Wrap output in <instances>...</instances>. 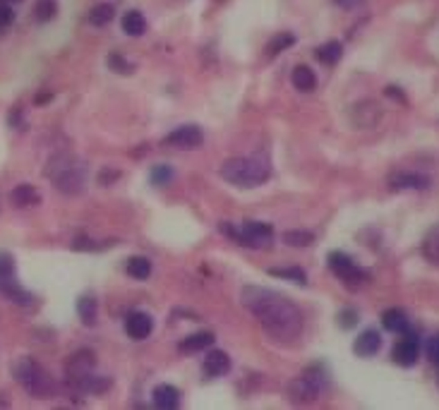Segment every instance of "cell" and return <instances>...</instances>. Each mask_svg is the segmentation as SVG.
Listing matches in <instances>:
<instances>
[{
	"instance_id": "obj_23",
	"label": "cell",
	"mask_w": 439,
	"mask_h": 410,
	"mask_svg": "<svg viewBox=\"0 0 439 410\" xmlns=\"http://www.w3.org/2000/svg\"><path fill=\"white\" fill-rule=\"evenodd\" d=\"M0 290H3V295L5 298H10L12 303H19V305H29L31 300V295L27 293V290H22L17 285V281H15L12 276H8V278H0Z\"/></svg>"
},
{
	"instance_id": "obj_26",
	"label": "cell",
	"mask_w": 439,
	"mask_h": 410,
	"mask_svg": "<svg viewBox=\"0 0 439 410\" xmlns=\"http://www.w3.org/2000/svg\"><path fill=\"white\" fill-rule=\"evenodd\" d=\"M125 271L130 274L132 278H137V281H144V278L151 276V262L146 257H130L128 262H125Z\"/></svg>"
},
{
	"instance_id": "obj_21",
	"label": "cell",
	"mask_w": 439,
	"mask_h": 410,
	"mask_svg": "<svg viewBox=\"0 0 439 410\" xmlns=\"http://www.w3.org/2000/svg\"><path fill=\"white\" fill-rule=\"evenodd\" d=\"M343 55V46L338 41H327V44L317 46L315 48V58L320 60L322 65H336Z\"/></svg>"
},
{
	"instance_id": "obj_7",
	"label": "cell",
	"mask_w": 439,
	"mask_h": 410,
	"mask_svg": "<svg viewBox=\"0 0 439 410\" xmlns=\"http://www.w3.org/2000/svg\"><path fill=\"white\" fill-rule=\"evenodd\" d=\"M327 262H329V269H332L334 276L341 278L348 288H358V285H363L368 281V271H363L346 252H332L327 257Z\"/></svg>"
},
{
	"instance_id": "obj_1",
	"label": "cell",
	"mask_w": 439,
	"mask_h": 410,
	"mask_svg": "<svg viewBox=\"0 0 439 410\" xmlns=\"http://www.w3.org/2000/svg\"><path fill=\"white\" fill-rule=\"evenodd\" d=\"M240 300L276 341H293L302 334V314L286 295L271 288L248 285L240 293Z\"/></svg>"
},
{
	"instance_id": "obj_5",
	"label": "cell",
	"mask_w": 439,
	"mask_h": 410,
	"mask_svg": "<svg viewBox=\"0 0 439 410\" xmlns=\"http://www.w3.org/2000/svg\"><path fill=\"white\" fill-rule=\"evenodd\" d=\"M15 377L22 384L24 391L34 398H49L51 393L55 391L53 379L49 377V372H46L39 362L29 360V357H24V360H19L17 365H15Z\"/></svg>"
},
{
	"instance_id": "obj_34",
	"label": "cell",
	"mask_w": 439,
	"mask_h": 410,
	"mask_svg": "<svg viewBox=\"0 0 439 410\" xmlns=\"http://www.w3.org/2000/svg\"><path fill=\"white\" fill-rule=\"evenodd\" d=\"M106 65L111 67V70H116L118 75H130L132 72V65L128 63V60H123L118 53H113V55H108V60H106Z\"/></svg>"
},
{
	"instance_id": "obj_20",
	"label": "cell",
	"mask_w": 439,
	"mask_h": 410,
	"mask_svg": "<svg viewBox=\"0 0 439 410\" xmlns=\"http://www.w3.org/2000/svg\"><path fill=\"white\" fill-rule=\"evenodd\" d=\"M10 202H12L15 206H19V209H24V206L39 204L41 195L36 192V188H31V185H17V188L10 192Z\"/></svg>"
},
{
	"instance_id": "obj_6",
	"label": "cell",
	"mask_w": 439,
	"mask_h": 410,
	"mask_svg": "<svg viewBox=\"0 0 439 410\" xmlns=\"http://www.w3.org/2000/svg\"><path fill=\"white\" fill-rule=\"evenodd\" d=\"M329 386V375L322 365H312L307 367L302 375H298L293 382L289 384V393L293 401L298 403H307L320 398Z\"/></svg>"
},
{
	"instance_id": "obj_2",
	"label": "cell",
	"mask_w": 439,
	"mask_h": 410,
	"mask_svg": "<svg viewBox=\"0 0 439 410\" xmlns=\"http://www.w3.org/2000/svg\"><path fill=\"white\" fill-rule=\"evenodd\" d=\"M44 175L53 180V185L62 195H80L87 185V163L75 154L62 152L49 161Z\"/></svg>"
},
{
	"instance_id": "obj_29",
	"label": "cell",
	"mask_w": 439,
	"mask_h": 410,
	"mask_svg": "<svg viewBox=\"0 0 439 410\" xmlns=\"http://www.w3.org/2000/svg\"><path fill=\"white\" fill-rule=\"evenodd\" d=\"M271 276L276 278H286V281H293V283H300L305 285L307 283V274L302 271L300 267H286V269H269Z\"/></svg>"
},
{
	"instance_id": "obj_32",
	"label": "cell",
	"mask_w": 439,
	"mask_h": 410,
	"mask_svg": "<svg viewBox=\"0 0 439 410\" xmlns=\"http://www.w3.org/2000/svg\"><path fill=\"white\" fill-rule=\"evenodd\" d=\"M293 44H295V36H293V34H279V36H274V39L269 41V46H266V53H269V58H271V55H276V53H281V51L291 48Z\"/></svg>"
},
{
	"instance_id": "obj_15",
	"label": "cell",
	"mask_w": 439,
	"mask_h": 410,
	"mask_svg": "<svg viewBox=\"0 0 439 410\" xmlns=\"http://www.w3.org/2000/svg\"><path fill=\"white\" fill-rule=\"evenodd\" d=\"M72 386H75L77 391H82V393H103L108 386H111V379L98 377V375H92V372H87V375L72 379Z\"/></svg>"
},
{
	"instance_id": "obj_36",
	"label": "cell",
	"mask_w": 439,
	"mask_h": 410,
	"mask_svg": "<svg viewBox=\"0 0 439 410\" xmlns=\"http://www.w3.org/2000/svg\"><path fill=\"white\" fill-rule=\"evenodd\" d=\"M15 22V12H12V5L8 3H0V29L10 27Z\"/></svg>"
},
{
	"instance_id": "obj_17",
	"label": "cell",
	"mask_w": 439,
	"mask_h": 410,
	"mask_svg": "<svg viewBox=\"0 0 439 410\" xmlns=\"http://www.w3.org/2000/svg\"><path fill=\"white\" fill-rule=\"evenodd\" d=\"M381 326H384L386 331H391V334H404V331L411 329V321H408V317H406L404 310L391 308L381 314Z\"/></svg>"
},
{
	"instance_id": "obj_35",
	"label": "cell",
	"mask_w": 439,
	"mask_h": 410,
	"mask_svg": "<svg viewBox=\"0 0 439 410\" xmlns=\"http://www.w3.org/2000/svg\"><path fill=\"white\" fill-rule=\"evenodd\" d=\"M15 274V259L8 252H0V278H8Z\"/></svg>"
},
{
	"instance_id": "obj_22",
	"label": "cell",
	"mask_w": 439,
	"mask_h": 410,
	"mask_svg": "<svg viewBox=\"0 0 439 410\" xmlns=\"http://www.w3.org/2000/svg\"><path fill=\"white\" fill-rule=\"evenodd\" d=\"M113 15H116V8H113L111 3H98L87 12V22L92 24V27H106L113 19Z\"/></svg>"
},
{
	"instance_id": "obj_9",
	"label": "cell",
	"mask_w": 439,
	"mask_h": 410,
	"mask_svg": "<svg viewBox=\"0 0 439 410\" xmlns=\"http://www.w3.org/2000/svg\"><path fill=\"white\" fill-rule=\"evenodd\" d=\"M202 142H205V134H202V130L197 125L175 127L173 132L164 139V144H169V147L173 149H197Z\"/></svg>"
},
{
	"instance_id": "obj_30",
	"label": "cell",
	"mask_w": 439,
	"mask_h": 410,
	"mask_svg": "<svg viewBox=\"0 0 439 410\" xmlns=\"http://www.w3.org/2000/svg\"><path fill=\"white\" fill-rule=\"evenodd\" d=\"M284 242L291 247H310L315 242V235L310 231H286Z\"/></svg>"
},
{
	"instance_id": "obj_37",
	"label": "cell",
	"mask_w": 439,
	"mask_h": 410,
	"mask_svg": "<svg viewBox=\"0 0 439 410\" xmlns=\"http://www.w3.org/2000/svg\"><path fill=\"white\" fill-rule=\"evenodd\" d=\"M338 324H341L343 329H353V326L358 324V312H353V310H343V312L338 314Z\"/></svg>"
},
{
	"instance_id": "obj_33",
	"label": "cell",
	"mask_w": 439,
	"mask_h": 410,
	"mask_svg": "<svg viewBox=\"0 0 439 410\" xmlns=\"http://www.w3.org/2000/svg\"><path fill=\"white\" fill-rule=\"evenodd\" d=\"M171 180H173V168L171 166H156L154 170H151V183L154 185H169Z\"/></svg>"
},
{
	"instance_id": "obj_38",
	"label": "cell",
	"mask_w": 439,
	"mask_h": 410,
	"mask_svg": "<svg viewBox=\"0 0 439 410\" xmlns=\"http://www.w3.org/2000/svg\"><path fill=\"white\" fill-rule=\"evenodd\" d=\"M427 357H430L435 365H439V334L432 336L430 344H427Z\"/></svg>"
},
{
	"instance_id": "obj_39",
	"label": "cell",
	"mask_w": 439,
	"mask_h": 410,
	"mask_svg": "<svg viewBox=\"0 0 439 410\" xmlns=\"http://www.w3.org/2000/svg\"><path fill=\"white\" fill-rule=\"evenodd\" d=\"M334 3H336L338 8H343V10H355V8H360L365 0H334Z\"/></svg>"
},
{
	"instance_id": "obj_28",
	"label": "cell",
	"mask_w": 439,
	"mask_h": 410,
	"mask_svg": "<svg viewBox=\"0 0 439 410\" xmlns=\"http://www.w3.org/2000/svg\"><path fill=\"white\" fill-rule=\"evenodd\" d=\"M34 15L39 22H51L58 15V0H36Z\"/></svg>"
},
{
	"instance_id": "obj_10",
	"label": "cell",
	"mask_w": 439,
	"mask_h": 410,
	"mask_svg": "<svg viewBox=\"0 0 439 410\" xmlns=\"http://www.w3.org/2000/svg\"><path fill=\"white\" fill-rule=\"evenodd\" d=\"M391 190H427L430 188V178L422 173H413V170H399V173L389 175Z\"/></svg>"
},
{
	"instance_id": "obj_41",
	"label": "cell",
	"mask_w": 439,
	"mask_h": 410,
	"mask_svg": "<svg viewBox=\"0 0 439 410\" xmlns=\"http://www.w3.org/2000/svg\"><path fill=\"white\" fill-rule=\"evenodd\" d=\"M0 3H8V5H12V3H22V0H0Z\"/></svg>"
},
{
	"instance_id": "obj_3",
	"label": "cell",
	"mask_w": 439,
	"mask_h": 410,
	"mask_svg": "<svg viewBox=\"0 0 439 410\" xmlns=\"http://www.w3.org/2000/svg\"><path fill=\"white\" fill-rule=\"evenodd\" d=\"M271 166L262 157H245V159H228L221 166V178L238 188H257L269 180Z\"/></svg>"
},
{
	"instance_id": "obj_31",
	"label": "cell",
	"mask_w": 439,
	"mask_h": 410,
	"mask_svg": "<svg viewBox=\"0 0 439 410\" xmlns=\"http://www.w3.org/2000/svg\"><path fill=\"white\" fill-rule=\"evenodd\" d=\"M77 312H80L85 324H94V321H96V314H98L96 300L94 298H80V303H77Z\"/></svg>"
},
{
	"instance_id": "obj_24",
	"label": "cell",
	"mask_w": 439,
	"mask_h": 410,
	"mask_svg": "<svg viewBox=\"0 0 439 410\" xmlns=\"http://www.w3.org/2000/svg\"><path fill=\"white\" fill-rule=\"evenodd\" d=\"M123 32L128 36H142L146 32V19L139 10H130L123 15Z\"/></svg>"
},
{
	"instance_id": "obj_18",
	"label": "cell",
	"mask_w": 439,
	"mask_h": 410,
	"mask_svg": "<svg viewBox=\"0 0 439 410\" xmlns=\"http://www.w3.org/2000/svg\"><path fill=\"white\" fill-rule=\"evenodd\" d=\"M94 365H96V360H94L92 353H87V350L77 353V355L70 357V362H67V379L72 382V379L87 375V372H92Z\"/></svg>"
},
{
	"instance_id": "obj_40",
	"label": "cell",
	"mask_w": 439,
	"mask_h": 410,
	"mask_svg": "<svg viewBox=\"0 0 439 410\" xmlns=\"http://www.w3.org/2000/svg\"><path fill=\"white\" fill-rule=\"evenodd\" d=\"M116 178H118L116 170H111V173H108V170H101V175H98V183H101V185H108V183H113Z\"/></svg>"
},
{
	"instance_id": "obj_19",
	"label": "cell",
	"mask_w": 439,
	"mask_h": 410,
	"mask_svg": "<svg viewBox=\"0 0 439 410\" xmlns=\"http://www.w3.org/2000/svg\"><path fill=\"white\" fill-rule=\"evenodd\" d=\"M214 341H216V336H214L212 331H197V334L187 336L178 348H180V353H200L205 350V348H212Z\"/></svg>"
},
{
	"instance_id": "obj_11",
	"label": "cell",
	"mask_w": 439,
	"mask_h": 410,
	"mask_svg": "<svg viewBox=\"0 0 439 410\" xmlns=\"http://www.w3.org/2000/svg\"><path fill=\"white\" fill-rule=\"evenodd\" d=\"M125 331H128L130 339L135 341H142L146 339V336L154 331V319H151L146 312H130L128 317H125Z\"/></svg>"
},
{
	"instance_id": "obj_4",
	"label": "cell",
	"mask_w": 439,
	"mask_h": 410,
	"mask_svg": "<svg viewBox=\"0 0 439 410\" xmlns=\"http://www.w3.org/2000/svg\"><path fill=\"white\" fill-rule=\"evenodd\" d=\"M221 233H226L228 238H233L238 245L243 247H252V250H262V247H269L271 240H274V228L269 223H259V221H245V223H221Z\"/></svg>"
},
{
	"instance_id": "obj_25",
	"label": "cell",
	"mask_w": 439,
	"mask_h": 410,
	"mask_svg": "<svg viewBox=\"0 0 439 410\" xmlns=\"http://www.w3.org/2000/svg\"><path fill=\"white\" fill-rule=\"evenodd\" d=\"M315 84H317V77L307 65H298L295 70H293V87H295V89L312 91L315 89Z\"/></svg>"
},
{
	"instance_id": "obj_14",
	"label": "cell",
	"mask_w": 439,
	"mask_h": 410,
	"mask_svg": "<svg viewBox=\"0 0 439 410\" xmlns=\"http://www.w3.org/2000/svg\"><path fill=\"white\" fill-rule=\"evenodd\" d=\"M231 372V357L223 350H212L205 357V375L207 377H223Z\"/></svg>"
},
{
	"instance_id": "obj_12",
	"label": "cell",
	"mask_w": 439,
	"mask_h": 410,
	"mask_svg": "<svg viewBox=\"0 0 439 410\" xmlns=\"http://www.w3.org/2000/svg\"><path fill=\"white\" fill-rule=\"evenodd\" d=\"M379 348H381V336H379L375 329L363 331V334H360L358 339H355V344H353L355 355H360V357H372V355H377Z\"/></svg>"
},
{
	"instance_id": "obj_27",
	"label": "cell",
	"mask_w": 439,
	"mask_h": 410,
	"mask_svg": "<svg viewBox=\"0 0 439 410\" xmlns=\"http://www.w3.org/2000/svg\"><path fill=\"white\" fill-rule=\"evenodd\" d=\"M422 254H425L427 262H432L439 267V223L427 233L425 240H422Z\"/></svg>"
},
{
	"instance_id": "obj_16",
	"label": "cell",
	"mask_w": 439,
	"mask_h": 410,
	"mask_svg": "<svg viewBox=\"0 0 439 410\" xmlns=\"http://www.w3.org/2000/svg\"><path fill=\"white\" fill-rule=\"evenodd\" d=\"M151 396H154V406L161 410H173L180 403V391L175 386H171V384H159L151 391Z\"/></svg>"
},
{
	"instance_id": "obj_13",
	"label": "cell",
	"mask_w": 439,
	"mask_h": 410,
	"mask_svg": "<svg viewBox=\"0 0 439 410\" xmlns=\"http://www.w3.org/2000/svg\"><path fill=\"white\" fill-rule=\"evenodd\" d=\"M379 116H381L379 106L372 101H363L358 106H353V123L358 127H372L379 121Z\"/></svg>"
},
{
	"instance_id": "obj_8",
	"label": "cell",
	"mask_w": 439,
	"mask_h": 410,
	"mask_svg": "<svg viewBox=\"0 0 439 410\" xmlns=\"http://www.w3.org/2000/svg\"><path fill=\"white\" fill-rule=\"evenodd\" d=\"M401 336H404V339L394 346L391 360L401 367H413L418 362V357H420V339H418V334H413L411 329L404 331Z\"/></svg>"
}]
</instances>
